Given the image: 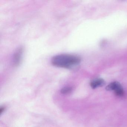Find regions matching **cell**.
<instances>
[{"label": "cell", "mask_w": 127, "mask_h": 127, "mask_svg": "<svg viewBox=\"0 0 127 127\" xmlns=\"http://www.w3.org/2000/svg\"><path fill=\"white\" fill-rule=\"evenodd\" d=\"M81 61V58L77 56L63 54L53 57L51 62L55 66L69 69L78 65Z\"/></svg>", "instance_id": "6da1fadb"}, {"label": "cell", "mask_w": 127, "mask_h": 127, "mask_svg": "<svg viewBox=\"0 0 127 127\" xmlns=\"http://www.w3.org/2000/svg\"><path fill=\"white\" fill-rule=\"evenodd\" d=\"M106 90L109 91H114L115 94L118 96H123L125 94L122 85L118 82H111L106 87Z\"/></svg>", "instance_id": "7a4b0ae2"}, {"label": "cell", "mask_w": 127, "mask_h": 127, "mask_svg": "<svg viewBox=\"0 0 127 127\" xmlns=\"http://www.w3.org/2000/svg\"><path fill=\"white\" fill-rule=\"evenodd\" d=\"M23 53V48L20 47L15 52L13 56V62L15 66L19 65L20 63Z\"/></svg>", "instance_id": "3957f363"}, {"label": "cell", "mask_w": 127, "mask_h": 127, "mask_svg": "<svg viewBox=\"0 0 127 127\" xmlns=\"http://www.w3.org/2000/svg\"><path fill=\"white\" fill-rule=\"evenodd\" d=\"M105 81L102 78H97L92 81L91 82V87L93 89H95L99 87H102L104 85Z\"/></svg>", "instance_id": "277c9868"}, {"label": "cell", "mask_w": 127, "mask_h": 127, "mask_svg": "<svg viewBox=\"0 0 127 127\" xmlns=\"http://www.w3.org/2000/svg\"><path fill=\"white\" fill-rule=\"evenodd\" d=\"M72 89L69 87H66L63 88L61 92L63 94H67L71 91Z\"/></svg>", "instance_id": "5b68a950"}]
</instances>
